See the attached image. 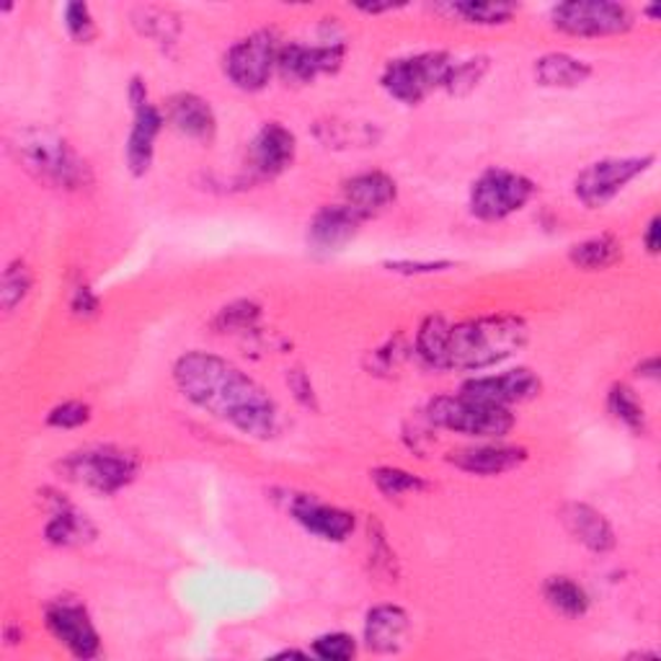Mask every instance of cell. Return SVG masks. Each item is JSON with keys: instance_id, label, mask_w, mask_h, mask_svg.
I'll return each mask as SVG.
<instances>
[{"instance_id": "cell-21", "label": "cell", "mask_w": 661, "mask_h": 661, "mask_svg": "<svg viewBox=\"0 0 661 661\" xmlns=\"http://www.w3.org/2000/svg\"><path fill=\"white\" fill-rule=\"evenodd\" d=\"M396 181L383 171H365L344 181V204H349L365 220L383 207H388L390 202H396Z\"/></svg>"}, {"instance_id": "cell-18", "label": "cell", "mask_w": 661, "mask_h": 661, "mask_svg": "<svg viewBox=\"0 0 661 661\" xmlns=\"http://www.w3.org/2000/svg\"><path fill=\"white\" fill-rule=\"evenodd\" d=\"M561 522L566 532L592 553H610L616 548V532L612 525L594 507L581 501H569L561 507Z\"/></svg>"}, {"instance_id": "cell-43", "label": "cell", "mask_w": 661, "mask_h": 661, "mask_svg": "<svg viewBox=\"0 0 661 661\" xmlns=\"http://www.w3.org/2000/svg\"><path fill=\"white\" fill-rule=\"evenodd\" d=\"M643 246H647L649 254H659V248H661V220L659 217H651L647 233H643Z\"/></svg>"}, {"instance_id": "cell-15", "label": "cell", "mask_w": 661, "mask_h": 661, "mask_svg": "<svg viewBox=\"0 0 661 661\" xmlns=\"http://www.w3.org/2000/svg\"><path fill=\"white\" fill-rule=\"evenodd\" d=\"M359 212H354L349 204H328V207H321L316 215H313L308 225V246L313 254L330 256L338 254L349 246L354 235L359 233L362 225Z\"/></svg>"}, {"instance_id": "cell-20", "label": "cell", "mask_w": 661, "mask_h": 661, "mask_svg": "<svg viewBox=\"0 0 661 661\" xmlns=\"http://www.w3.org/2000/svg\"><path fill=\"white\" fill-rule=\"evenodd\" d=\"M447 460H450L455 468L466 470V474L501 476L522 466L527 460V450L515 445H481L466 447V450H455L447 455Z\"/></svg>"}, {"instance_id": "cell-22", "label": "cell", "mask_w": 661, "mask_h": 661, "mask_svg": "<svg viewBox=\"0 0 661 661\" xmlns=\"http://www.w3.org/2000/svg\"><path fill=\"white\" fill-rule=\"evenodd\" d=\"M163 114L159 106L145 104L135 109V124L130 130L128 140V165L132 176H145L153 165L155 155V140H159L163 130Z\"/></svg>"}, {"instance_id": "cell-37", "label": "cell", "mask_w": 661, "mask_h": 661, "mask_svg": "<svg viewBox=\"0 0 661 661\" xmlns=\"http://www.w3.org/2000/svg\"><path fill=\"white\" fill-rule=\"evenodd\" d=\"M62 23H65L68 34L75 39L78 44H89L96 37V23H93L91 8L85 3H68L65 13H62Z\"/></svg>"}, {"instance_id": "cell-23", "label": "cell", "mask_w": 661, "mask_h": 661, "mask_svg": "<svg viewBox=\"0 0 661 661\" xmlns=\"http://www.w3.org/2000/svg\"><path fill=\"white\" fill-rule=\"evenodd\" d=\"M592 68L584 60L566 52H548L535 62V81L542 89H579L589 81Z\"/></svg>"}, {"instance_id": "cell-31", "label": "cell", "mask_w": 661, "mask_h": 661, "mask_svg": "<svg viewBox=\"0 0 661 661\" xmlns=\"http://www.w3.org/2000/svg\"><path fill=\"white\" fill-rule=\"evenodd\" d=\"M445 11H450L452 16H458L466 23H476V27H496V23H509L515 19L517 6L511 3H450L443 6Z\"/></svg>"}, {"instance_id": "cell-24", "label": "cell", "mask_w": 661, "mask_h": 661, "mask_svg": "<svg viewBox=\"0 0 661 661\" xmlns=\"http://www.w3.org/2000/svg\"><path fill=\"white\" fill-rule=\"evenodd\" d=\"M620 258H623V243L610 233L581 241L569 251V262L577 266V270H584V272L610 270V266H616L620 262Z\"/></svg>"}, {"instance_id": "cell-16", "label": "cell", "mask_w": 661, "mask_h": 661, "mask_svg": "<svg viewBox=\"0 0 661 661\" xmlns=\"http://www.w3.org/2000/svg\"><path fill=\"white\" fill-rule=\"evenodd\" d=\"M295 522L303 525L311 535L328 542H344L354 532V515L346 509L330 507V504L318 501L316 496H295L289 501Z\"/></svg>"}, {"instance_id": "cell-2", "label": "cell", "mask_w": 661, "mask_h": 661, "mask_svg": "<svg viewBox=\"0 0 661 661\" xmlns=\"http://www.w3.org/2000/svg\"><path fill=\"white\" fill-rule=\"evenodd\" d=\"M530 338V326L517 316H486L450 324L443 354V369H478L494 367L515 357Z\"/></svg>"}, {"instance_id": "cell-26", "label": "cell", "mask_w": 661, "mask_h": 661, "mask_svg": "<svg viewBox=\"0 0 661 661\" xmlns=\"http://www.w3.org/2000/svg\"><path fill=\"white\" fill-rule=\"evenodd\" d=\"M93 535H96V530H93L89 519L78 515V511L70 507H62L60 511H54V517L44 527V538L50 540L52 546H60V548L78 546V542L91 540Z\"/></svg>"}, {"instance_id": "cell-1", "label": "cell", "mask_w": 661, "mask_h": 661, "mask_svg": "<svg viewBox=\"0 0 661 661\" xmlns=\"http://www.w3.org/2000/svg\"><path fill=\"white\" fill-rule=\"evenodd\" d=\"M173 380L184 398L243 437L272 439L279 429L274 398L231 362L207 352H189L173 365Z\"/></svg>"}, {"instance_id": "cell-13", "label": "cell", "mask_w": 661, "mask_h": 661, "mask_svg": "<svg viewBox=\"0 0 661 661\" xmlns=\"http://www.w3.org/2000/svg\"><path fill=\"white\" fill-rule=\"evenodd\" d=\"M297 155V140L285 124L270 122L256 132L254 143L248 145L246 173L248 181H270L285 173Z\"/></svg>"}, {"instance_id": "cell-4", "label": "cell", "mask_w": 661, "mask_h": 661, "mask_svg": "<svg viewBox=\"0 0 661 661\" xmlns=\"http://www.w3.org/2000/svg\"><path fill=\"white\" fill-rule=\"evenodd\" d=\"M427 419L439 429L468 437H504L515 427V414L504 406H491L468 396H437L429 400Z\"/></svg>"}, {"instance_id": "cell-36", "label": "cell", "mask_w": 661, "mask_h": 661, "mask_svg": "<svg viewBox=\"0 0 661 661\" xmlns=\"http://www.w3.org/2000/svg\"><path fill=\"white\" fill-rule=\"evenodd\" d=\"M369 561H373L375 571H385L388 577L396 581L398 569H396V553L385 540V532L377 519H369Z\"/></svg>"}, {"instance_id": "cell-38", "label": "cell", "mask_w": 661, "mask_h": 661, "mask_svg": "<svg viewBox=\"0 0 661 661\" xmlns=\"http://www.w3.org/2000/svg\"><path fill=\"white\" fill-rule=\"evenodd\" d=\"M313 654L326 661H349L357 654V643L349 633H326L313 643Z\"/></svg>"}, {"instance_id": "cell-40", "label": "cell", "mask_w": 661, "mask_h": 661, "mask_svg": "<svg viewBox=\"0 0 661 661\" xmlns=\"http://www.w3.org/2000/svg\"><path fill=\"white\" fill-rule=\"evenodd\" d=\"M385 270L404 277H419V274H437L452 270V262H385Z\"/></svg>"}, {"instance_id": "cell-29", "label": "cell", "mask_w": 661, "mask_h": 661, "mask_svg": "<svg viewBox=\"0 0 661 661\" xmlns=\"http://www.w3.org/2000/svg\"><path fill=\"white\" fill-rule=\"evenodd\" d=\"M608 408L620 424H626V427L635 431V435H643V431H647V411H643V404L639 400V396H635L628 385L623 383L612 385L608 396Z\"/></svg>"}, {"instance_id": "cell-39", "label": "cell", "mask_w": 661, "mask_h": 661, "mask_svg": "<svg viewBox=\"0 0 661 661\" xmlns=\"http://www.w3.org/2000/svg\"><path fill=\"white\" fill-rule=\"evenodd\" d=\"M89 419H91L89 404H81V400H65V404L52 408L50 416H47V424L54 429H75V427H83Z\"/></svg>"}, {"instance_id": "cell-41", "label": "cell", "mask_w": 661, "mask_h": 661, "mask_svg": "<svg viewBox=\"0 0 661 661\" xmlns=\"http://www.w3.org/2000/svg\"><path fill=\"white\" fill-rule=\"evenodd\" d=\"M289 388L295 390V398L301 400L303 406H313L316 408V393H313V385H311V377L303 373V369H293L287 377Z\"/></svg>"}, {"instance_id": "cell-5", "label": "cell", "mask_w": 661, "mask_h": 661, "mask_svg": "<svg viewBox=\"0 0 661 661\" xmlns=\"http://www.w3.org/2000/svg\"><path fill=\"white\" fill-rule=\"evenodd\" d=\"M62 476L68 481L96 494H116L124 486L135 481L140 460L132 452H124L120 447H89L68 455L60 462Z\"/></svg>"}, {"instance_id": "cell-45", "label": "cell", "mask_w": 661, "mask_h": 661, "mask_svg": "<svg viewBox=\"0 0 661 661\" xmlns=\"http://www.w3.org/2000/svg\"><path fill=\"white\" fill-rule=\"evenodd\" d=\"M635 375H639V377H647V380H659V359H657V357L643 359L641 365L635 367Z\"/></svg>"}, {"instance_id": "cell-32", "label": "cell", "mask_w": 661, "mask_h": 661, "mask_svg": "<svg viewBox=\"0 0 661 661\" xmlns=\"http://www.w3.org/2000/svg\"><path fill=\"white\" fill-rule=\"evenodd\" d=\"M486 70H489V58H470L462 62H452L443 89L450 93V96H468V93L484 81Z\"/></svg>"}, {"instance_id": "cell-10", "label": "cell", "mask_w": 661, "mask_h": 661, "mask_svg": "<svg viewBox=\"0 0 661 661\" xmlns=\"http://www.w3.org/2000/svg\"><path fill=\"white\" fill-rule=\"evenodd\" d=\"M657 163V155H635V159H604L587 165L573 181V194L589 210H600L616 200L623 189L647 173Z\"/></svg>"}, {"instance_id": "cell-7", "label": "cell", "mask_w": 661, "mask_h": 661, "mask_svg": "<svg viewBox=\"0 0 661 661\" xmlns=\"http://www.w3.org/2000/svg\"><path fill=\"white\" fill-rule=\"evenodd\" d=\"M535 186L522 173L489 169L470 186V212L484 223H499L525 207L535 196Z\"/></svg>"}, {"instance_id": "cell-35", "label": "cell", "mask_w": 661, "mask_h": 661, "mask_svg": "<svg viewBox=\"0 0 661 661\" xmlns=\"http://www.w3.org/2000/svg\"><path fill=\"white\" fill-rule=\"evenodd\" d=\"M258 316H262V308H258L256 303L238 301L220 311L212 326H215L220 334H238V330H246L254 326Z\"/></svg>"}, {"instance_id": "cell-19", "label": "cell", "mask_w": 661, "mask_h": 661, "mask_svg": "<svg viewBox=\"0 0 661 661\" xmlns=\"http://www.w3.org/2000/svg\"><path fill=\"white\" fill-rule=\"evenodd\" d=\"M411 631L408 612L398 604H377L367 612L365 643L375 654H398Z\"/></svg>"}, {"instance_id": "cell-9", "label": "cell", "mask_w": 661, "mask_h": 661, "mask_svg": "<svg viewBox=\"0 0 661 661\" xmlns=\"http://www.w3.org/2000/svg\"><path fill=\"white\" fill-rule=\"evenodd\" d=\"M550 21L569 37H616L633 27V13L628 6L610 0H571L556 6Z\"/></svg>"}, {"instance_id": "cell-25", "label": "cell", "mask_w": 661, "mask_h": 661, "mask_svg": "<svg viewBox=\"0 0 661 661\" xmlns=\"http://www.w3.org/2000/svg\"><path fill=\"white\" fill-rule=\"evenodd\" d=\"M542 597L563 618H581L589 610V594L584 592V587H579L569 577H550L542 584Z\"/></svg>"}, {"instance_id": "cell-17", "label": "cell", "mask_w": 661, "mask_h": 661, "mask_svg": "<svg viewBox=\"0 0 661 661\" xmlns=\"http://www.w3.org/2000/svg\"><path fill=\"white\" fill-rule=\"evenodd\" d=\"M165 120L171 122V128L189 140L196 143H212L217 132V120L212 106L196 93H176L169 99L165 106Z\"/></svg>"}, {"instance_id": "cell-42", "label": "cell", "mask_w": 661, "mask_h": 661, "mask_svg": "<svg viewBox=\"0 0 661 661\" xmlns=\"http://www.w3.org/2000/svg\"><path fill=\"white\" fill-rule=\"evenodd\" d=\"M70 308H73L75 316H96L99 313V297L93 295L91 287H78L73 293V301H70Z\"/></svg>"}, {"instance_id": "cell-6", "label": "cell", "mask_w": 661, "mask_h": 661, "mask_svg": "<svg viewBox=\"0 0 661 661\" xmlns=\"http://www.w3.org/2000/svg\"><path fill=\"white\" fill-rule=\"evenodd\" d=\"M452 62L455 60L447 52L408 54V58H398L385 65L380 83L400 104L416 106L431 91L443 89Z\"/></svg>"}, {"instance_id": "cell-8", "label": "cell", "mask_w": 661, "mask_h": 661, "mask_svg": "<svg viewBox=\"0 0 661 661\" xmlns=\"http://www.w3.org/2000/svg\"><path fill=\"white\" fill-rule=\"evenodd\" d=\"M279 34L274 29H258L238 44H233L225 54V75L241 91H262L274 70H277L279 58Z\"/></svg>"}, {"instance_id": "cell-27", "label": "cell", "mask_w": 661, "mask_h": 661, "mask_svg": "<svg viewBox=\"0 0 661 661\" xmlns=\"http://www.w3.org/2000/svg\"><path fill=\"white\" fill-rule=\"evenodd\" d=\"M132 23H135L138 31L148 39H153V42L159 44H176V39L181 34V23H179V16L165 11V8H138L135 16H132Z\"/></svg>"}, {"instance_id": "cell-11", "label": "cell", "mask_w": 661, "mask_h": 661, "mask_svg": "<svg viewBox=\"0 0 661 661\" xmlns=\"http://www.w3.org/2000/svg\"><path fill=\"white\" fill-rule=\"evenodd\" d=\"M346 44H282L277 58V73L282 81L293 85L313 83L321 75H334L344 65Z\"/></svg>"}, {"instance_id": "cell-12", "label": "cell", "mask_w": 661, "mask_h": 661, "mask_svg": "<svg viewBox=\"0 0 661 661\" xmlns=\"http://www.w3.org/2000/svg\"><path fill=\"white\" fill-rule=\"evenodd\" d=\"M47 628L78 659L99 657L101 641L96 628H93L89 612L75 600H54L44 610Z\"/></svg>"}, {"instance_id": "cell-14", "label": "cell", "mask_w": 661, "mask_h": 661, "mask_svg": "<svg viewBox=\"0 0 661 661\" xmlns=\"http://www.w3.org/2000/svg\"><path fill=\"white\" fill-rule=\"evenodd\" d=\"M540 377L527 367L509 369V373L501 375H489V377H474L462 385L460 393L468 398L484 400V404L491 406H504L509 408L511 404H525L535 396H540Z\"/></svg>"}, {"instance_id": "cell-47", "label": "cell", "mask_w": 661, "mask_h": 661, "mask_svg": "<svg viewBox=\"0 0 661 661\" xmlns=\"http://www.w3.org/2000/svg\"><path fill=\"white\" fill-rule=\"evenodd\" d=\"M647 13L651 16V19H659V6H649Z\"/></svg>"}, {"instance_id": "cell-44", "label": "cell", "mask_w": 661, "mask_h": 661, "mask_svg": "<svg viewBox=\"0 0 661 661\" xmlns=\"http://www.w3.org/2000/svg\"><path fill=\"white\" fill-rule=\"evenodd\" d=\"M130 104H132V109H140L148 104V89L140 78H132V83H130Z\"/></svg>"}, {"instance_id": "cell-28", "label": "cell", "mask_w": 661, "mask_h": 661, "mask_svg": "<svg viewBox=\"0 0 661 661\" xmlns=\"http://www.w3.org/2000/svg\"><path fill=\"white\" fill-rule=\"evenodd\" d=\"M318 140L328 148H354V145H373L377 140L375 128L369 124H357V122H326L318 124L316 130Z\"/></svg>"}, {"instance_id": "cell-46", "label": "cell", "mask_w": 661, "mask_h": 661, "mask_svg": "<svg viewBox=\"0 0 661 661\" xmlns=\"http://www.w3.org/2000/svg\"><path fill=\"white\" fill-rule=\"evenodd\" d=\"M396 8H404V6H393V3H385V6H375V3H359L357 11L362 13H388V11H396Z\"/></svg>"}, {"instance_id": "cell-30", "label": "cell", "mask_w": 661, "mask_h": 661, "mask_svg": "<svg viewBox=\"0 0 661 661\" xmlns=\"http://www.w3.org/2000/svg\"><path fill=\"white\" fill-rule=\"evenodd\" d=\"M447 330H450V321L443 316H429L424 321L419 334H416V354L424 359V365L443 369Z\"/></svg>"}, {"instance_id": "cell-34", "label": "cell", "mask_w": 661, "mask_h": 661, "mask_svg": "<svg viewBox=\"0 0 661 661\" xmlns=\"http://www.w3.org/2000/svg\"><path fill=\"white\" fill-rule=\"evenodd\" d=\"M31 289V272L23 262L8 264L3 272V282H0V305H3L6 313H11L16 305L23 303V297L29 295Z\"/></svg>"}, {"instance_id": "cell-3", "label": "cell", "mask_w": 661, "mask_h": 661, "mask_svg": "<svg viewBox=\"0 0 661 661\" xmlns=\"http://www.w3.org/2000/svg\"><path fill=\"white\" fill-rule=\"evenodd\" d=\"M11 151L23 169L47 186L78 192L91 184V169L58 132L27 128L16 132Z\"/></svg>"}, {"instance_id": "cell-33", "label": "cell", "mask_w": 661, "mask_h": 661, "mask_svg": "<svg viewBox=\"0 0 661 661\" xmlns=\"http://www.w3.org/2000/svg\"><path fill=\"white\" fill-rule=\"evenodd\" d=\"M369 476H373V484L377 486V491L385 496H404V494L429 489V484L424 481V478L400 468H375Z\"/></svg>"}]
</instances>
